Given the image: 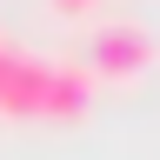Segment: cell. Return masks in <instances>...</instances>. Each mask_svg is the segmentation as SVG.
Listing matches in <instances>:
<instances>
[{
  "mask_svg": "<svg viewBox=\"0 0 160 160\" xmlns=\"http://www.w3.org/2000/svg\"><path fill=\"white\" fill-rule=\"evenodd\" d=\"M153 67V33L140 20H100L87 40V73L93 80H140Z\"/></svg>",
  "mask_w": 160,
  "mask_h": 160,
  "instance_id": "obj_1",
  "label": "cell"
},
{
  "mask_svg": "<svg viewBox=\"0 0 160 160\" xmlns=\"http://www.w3.org/2000/svg\"><path fill=\"white\" fill-rule=\"evenodd\" d=\"M47 80H53V53L13 47L7 67H0V113L7 120H47Z\"/></svg>",
  "mask_w": 160,
  "mask_h": 160,
  "instance_id": "obj_2",
  "label": "cell"
},
{
  "mask_svg": "<svg viewBox=\"0 0 160 160\" xmlns=\"http://www.w3.org/2000/svg\"><path fill=\"white\" fill-rule=\"evenodd\" d=\"M87 107H93V73H87V60L53 53V80H47V120H80Z\"/></svg>",
  "mask_w": 160,
  "mask_h": 160,
  "instance_id": "obj_3",
  "label": "cell"
},
{
  "mask_svg": "<svg viewBox=\"0 0 160 160\" xmlns=\"http://www.w3.org/2000/svg\"><path fill=\"white\" fill-rule=\"evenodd\" d=\"M87 7H93V0H53V13H67V20H80Z\"/></svg>",
  "mask_w": 160,
  "mask_h": 160,
  "instance_id": "obj_4",
  "label": "cell"
},
{
  "mask_svg": "<svg viewBox=\"0 0 160 160\" xmlns=\"http://www.w3.org/2000/svg\"><path fill=\"white\" fill-rule=\"evenodd\" d=\"M7 53H13V40H7V33H0V67H7Z\"/></svg>",
  "mask_w": 160,
  "mask_h": 160,
  "instance_id": "obj_5",
  "label": "cell"
}]
</instances>
